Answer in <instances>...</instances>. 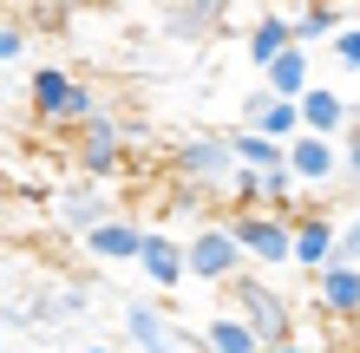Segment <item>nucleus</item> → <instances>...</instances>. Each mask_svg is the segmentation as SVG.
Wrapping results in <instances>:
<instances>
[{
	"instance_id": "nucleus-10",
	"label": "nucleus",
	"mask_w": 360,
	"mask_h": 353,
	"mask_svg": "<svg viewBox=\"0 0 360 353\" xmlns=\"http://www.w3.org/2000/svg\"><path fill=\"white\" fill-rule=\"evenodd\" d=\"M138 268H144V281H151L158 295H177V288L190 281V275H184V242H177L171 229H144V242H138Z\"/></svg>"
},
{
	"instance_id": "nucleus-30",
	"label": "nucleus",
	"mask_w": 360,
	"mask_h": 353,
	"mask_svg": "<svg viewBox=\"0 0 360 353\" xmlns=\"http://www.w3.org/2000/svg\"><path fill=\"white\" fill-rule=\"evenodd\" d=\"M295 7H308V0H295Z\"/></svg>"
},
{
	"instance_id": "nucleus-15",
	"label": "nucleus",
	"mask_w": 360,
	"mask_h": 353,
	"mask_svg": "<svg viewBox=\"0 0 360 353\" xmlns=\"http://www.w3.org/2000/svg\"><path fill=\"white\" fill-rule=\"evenodd\" d=\"M308 86H314V72H308V53H302V46L275 53L269 66H262V92H269V98H282V105H295Z\"/></svg>"
},
{
	"instance_id": "nucleus-11",
	"label": "nucleus",
	"mask_w": 360,
	"mask_h": 353,
	"mask_svg": "<svg viewBox=\"0 0 360 353\" xmlns=\"http://www.w3.org/2000/svg\"><path fill=\"white\" fill-rule=\"evenodd\" d=\"M138 242H144V222L131 216H105L86 229V255L105 262V268H118V262H138Z\"/></svg>"
},
{
	"instance_id": "nucleus-7",
	"label": "nucleus",
	"mask_w": 360,
	"mask_h": 353,
	"mask_svg": "<svg viewBox=\"0 0 360 353\" xmlns=\"http://www.w3.org/2000/svg\"><path fill=\"white\" fill-rule=\"evenodd\" d=\"M282 171L295 177V190H302V197L341 183V138H314V131L288 138V144H282Z\"/></svg>"
},
{
	"instance_id": "nucleus-27",
	"label": "nucleus",
	"mask_w": 360,
	"mask_h": 353,
	"mask_svg": "<svg viewBox=\"0 0 360 353\" xmlns=\"http://www.w3.org/2000/svg\"><path fill=\"white\" fill-rule=\"evenodd\" d=\"M347 353H360V314L347 321Z\"/></svg>"
},
{
	"instance_id": "nucleus-9",
	"label": "nucleus",
	"mask_w": 360,
	"mask_h": 353,
	"mask_svg": "<svg viewBox=\"0 0 360 353\" xmlns=\"http://www.w3.org/2000/svg\"><path fill=\"white\" fill-rule=\"evenodd\" d=\"M334 229H341V216L321 210V203L308 197V210L295 216V268H308V275H314V268H328L334 262Z\"/></svg>"
},
{
	"instance_id": "nucleus-19",
	"label": "nucleus",
	"mask_w": 360,
	"mask_h": 353,
	"mask_svg": "<svg viewBox=\"0 0 360 353\" xmlns=\"http://www.w3.org/2000/svg\"><path fill=\"white\" fill-rule=\"evenodd\" d=\"M249 131H262L269 144H288V138H302V112H295V105H282V98H269V105L249 118Z\"/></svg>"
},
{
	"instance_id": "nucleus-29",
	"label": "nucleus",
	"mask_w": 360,
	"mask_h": 353,
	"mask_svg": "<svg viewBox=\"0 0 360 353\" xmlns=\"http://www.w3.org/2000/svg\"><path fill=\"white\" fill-rule=\"evenodd\" d=\"M79 353H118V347H105V340H98V347H79Z\"/></svg>"
},
{
	"instance_id": "nucleus-24",
	"label": "nucleus",
	"mask_w": 360,
	"mask_h": 353,
	"mask_svg": "<svg viewBox=\"0 0 360 353\" xmlns=\"http://www.w3.org/2000/svg\"><path fill=\"white\" fill-rule=\"evenodd\" d=\"M341 183H360V131H341Z\"/></svg>"
},
{
	"instance_id": "nucleus-6",
	"label": "nucleus",
	"mask_w": 360,
	"mask_h": 353,
	"mask_svg": "<svg viewBox=\"0 0 360 353\" xmlns=\"http://www.w3.org/2000/svg\"><path fill=\"white\" fill-rule=\"evenodd\" d=\"M72 164H79V177L86 183H112L124 171V124L112 112H98L79 124V138H72Z\"/></svg>"
},
{
	"instance_id": "nucleus-18",
	"label": "nucleus",
	"mask_w": 360,
	"mask_h": 353,
	"mask_svg": "<svg viewBox=\"0 0 360 353\" xmlns=\"http://www.w3.org/2000/svg\"><path fill=\"white\" fill-rule=\"evenodd\" d=\"M295 46V33H288V13H262L256 27H249V59H256V72L269 66L275 53H288Z\"/></svg>"
},
{
	"instance_id": "nucleus-22",
	"label": "nucleus",
	"mask_w": 360,
	"mask_h": 353,
	"mask_svg": "<svg viewBox=\"0 0 360 353\" xmlns=\"http://www.w3.org/2000/svg\"><path fill=\"white\" fill-rule=\"evenodd\" d=\"M334 262L360 268V210H354V216H341V229H334Z\"/></svg>"
},
{
	"instance_id": "nucleus-3",
	"label": "nucleus",
	"mask_w": 360,
	"mask_h": 353,
	"mask_svg": "<svg viewBox=\"0 0 360 353\" xmlns=\"http://www.w3.org/2000/svg\"><path fill=\"white\" fill-rule=\"evenodd\" d=\"M229 236H236L243 262L256 268H295V222L288 216H269V210H243V216H223Z\"/></svg>"
},
{
	"instance_id": "nucleus-5",
	"label": "nucleus",
	"mask_w": 360,
	"mask_h": 353,
	"mask_svg": "<svg viewBox=\"0 0 360 353\" xmlns=\"http://www.w3.org/2000/svg\"><path fill=\"white\" fill-rule=\"evenodd\" d=\"M124 340H131V353H203V340L190 327H177L151 295L124 301Z\"/></svg>"
},
{
	"instance_id": "nucleus-26",
	"label": "nucleus",
	"mask_w": 360,
	"mask_h": 353,
	"mask_svg": "<svg viewBox=\"0 0 360 353\" xmlns=\"http://www.w3.org/2000/svg\"><path fill=\"white\" fill-rule=\"evenodd\" d=\"M269 353H321V347H308L302 334H295V340H282V347H269Z\"/></svg>"
},
{
	"instance_id": "nucleus-8",
	"label": "nucleus",
	"mask_w": 360,
	"mask_h": 353,
	"mask_svg": "<svg viewBox=\"0 0 360 353\" xmlns=\"http://www.w3.org/2000/svg\"><path fill=\"white\" fill-rule=\"evenodd\" d=\"M314 288H308V301H314V314L321 321H354L360 314V268H347V262H328V268H314L308 275Z\"/></svg>"
},
{
	"instance_id": "nucleus-2",
	"label": "nucleus",
	"mask_w": 360,
	"mask_h": 353,
	"mask_svg": "<svg viewBox=\"0 0 360 353\" xmlns=\"http://www.w3.org/2000/svg\"><path fill=\"white\" fill-rule=\"evenodd\" d=\"M243 268H249V262H243V248H236V236H229L223 216H203L197 229H190V242H184V275H190V281L229 288Z\"/></svg>"
},
{
	"instance_id": "nucleus-25",
	"label": "nucleus",
	"mask_w": 360,
	"mask_h": 353,
	"mask_svg": "<svg viewBox=\"0 0 360 353\" xmlns=\"http://www.w3.org/2000/svg\"><path fill=\"white\" fill-rule=\"evenodd\" d=\"M20 53H27V33H20L13 20H0V66H13Z\"/></svg>"
},
{
	"instance_id": "nucleus-13",
	"label": "nucleus",
	"mask_w": 360,
	"mask_h": 353,
	"mask_svg": "<svg viewBox=\"0 0 360 353\" xmlns=\"http://www.w3.org/2000/svg\"><path fill=\"white\" fill-rule=\"evenodd\" d=\"M295 112H302V131H314V138H341L347 131V98L334 86H308L295 98Z\"/></svg>"
},
{
	"instance_id": "nucleus-16",
	"label": "nucleus",
	"mask_w": 360,
	"mask_h": 353,
	"mask_svg": "<svg viewBox=\"0 0 360 353\" xmlns=\"http://www.w3.org/2000/svg\"><path fill=\"white\" fill-rule=\"evenodd\" d=\"M66 92H72V72H59V66H39L33 72V86H27V105L39 124H59V112H66Z\"/></svg>"
},
{
	"instance_id": "nucleus-14",
	"label": "nucleus",
	"mask_w": 360,
	"mask_h": 353,
	"mask_svg": "<svg viewBox=\"0 0 360 353\" xmlns=\"http://www.w3.org/2000/svg\"><path fill=\"white\" fill-rule=\"evenodd\" d=\"M53 216H59V229H79V236H86L92 222L112 216V203H105V183H72V190H59Z\"/></svg>"
},
{
	"instance_id": "nucleus-28",
	"label": "nucleus",
	"mask_w": 360,
	"mask_h": 353,
	"mask_svg": "<svg viewBox=\"0 0 360 353\" xmlns=\"http://www.w3.org/2000/svg\"><path fill=\"white\" fill-rule=\"evenodd\" d=\"M347 131H360V98H354V105H347Z\"/></svg>"
},
{
	"instance_id": "nucleus-20",
	"label": "nucleus",
	"mask_w": 360,
	"mask_h": 353,
	"mask_svg": "<svg viewBox=\"0 0 360 353\" xmlns=\"http://www.w3.org/2000/svg\"><path fill=\"white\" fill-rule=\"evenodd\" d=\"M223 197H229V216H243V210H262V177L256 171H229V183H223Z\"/></svg>"
},
{
	"instance_id": "nucleus-4",
	"label": "nucleus",
	"mask_w": 360,
	"mask_h": 353,
	"mask_svg": "<svg viewBox=\"0 0 360 353\" xmlns=\"http://www.w3.org/2000/svg\"><path fill=\"white\" fill-rule=\"evenodd\" d=\"M229 171H236V157H229V131H203V138H184L171 151V177L184 190H203V197H223Z\"/></svg>"
},
{
	"instance_id": "nucleus-12",
	"label": "nucleus",
	"mask_w": 360,
	"mask_h": 353,
	"mask_svg": "<svg viewBox=\"0 0 360 353\" xmlns=\"http://www.w3.org/2000/svg\"><path fill=\"white\" fill-rule=\"evenodd\" d=\"M341 27H347V7H334V0H308V7H295V13H288V33H295V46H302V53L328 46Z\"/></svg>"
},
{
	"instance_id": "nucleus-17",
	"label": "nucleus",
	"mask_w": 360,
	"mask_h": 353,
	"mask_svg": "<svg viewBox=\"0 0 360 353\" xmlns=\"http://www.w3.org/2000/svg\"><path fill=\"white\" fill-rule=\"evenodd\" d=\"M197 340H203V353H262V340L249 334V327H243L236 314H229V307L203 321V334H197Z\"/></svg>"
},
{
	"instance_id": "nucleus-21",
	"label": "nucleus",
	"mask_w": 360,
	"mask_h": 353,
	"mask_svg": "<svg viewBox=\"0 0 360 353\" xmlns=\"http://www.w3.org/2000/svg\"><path fill=\"white\" fill-rule=\"evenodd\" d=\"M105 105H98V92L86 86V79H72V92H66V112H59V124H72V131H79V124H86V118H98Z\"/></svg>"
},
{
	"instance_id": "nucleus-1",
	"label": "nucleus",
	"mask_w": 360,
	"mask_h": 353,
	"mask_svg": "<svg viewBox=\"0 0 360 353\" xmlns=\"http://www.w3.org/2000/svg\"><path fill=\"white\" fill-rule=\"evenodd\" d=\"M223 295H229V314H236V321L249 327V334L262 340V353L302 334V321H295V301H288V295H282V288H275V281H262L256 268H243V275L229 281Z\"/></svg>"
},
{
	"instance_id": "nucleus-23",
	"label": "nucleus",
	"mask_w": 360,
	"mask_h": 353,
	"mask_svg": "<svg viewBox=\"0 0 360 353\" xmlns=\"http://www.w3.org/2000/svg\"><path fill=\"white\" fill-rule=\"evenodd\" d=\"M328 46H334V59H341V66H347V72H360V20H347V27H341V33H334V39H328Z\"/></svg>"
}]
</instances>
